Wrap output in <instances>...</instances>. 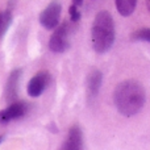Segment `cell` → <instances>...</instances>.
<instances>
[{"instance_id":"1","label":"cell","mask_w":150,"mask_h":150,"mask_svg":"<svg viewBox=\"0 0 150 150\" xmlns=\"http://www.w3.org/2000/svg\"><path fill=\"white\" fill-rule=\"evenodd\" d=\"M115 104L124 116H133L142 109L145 104V90L137 80H124L115 90Z\"/></svg>"},{"instance_id":"2","label":"cell","mask_w":150,"mask_h":150,"mask_svg":"<svg viewBox=\"0 0 150 150\" xmlns=\"http://www.w3.org/2000/svg\"><path fill=\"white\" fill-rule=\"evenodd\" d=\"M92 46L96 53H107L115 42V23L111 13L101 11L96 15L91 30Z\"/></svg>"},{"instance_id":"3","label":"cell","mask_w":150,"mask_h":150,"mask_svg":"<svg viewBox=\"0 0 150 150\" xmlns=\"http://www.w3.org/2000/svg\"><path fill=\"white\" fill-rule=\"evenodd\" d=\"M61 11H62V5L58 0H53L46 8L41 12L40 15V23L44 28L46 29H55L59 23L61 17Z\"/></svg>"},{"instance_id":"4","label":"cell","mask_w":150,"mask_h":150,"mask_svg":"<svg viewBox=\"0 0 150 150\" xmlns=\"http://www.w3.org/2000/svg\"><path fill=\"white\" fill-rule=\"evenodd\" d=\"M49 47L54 53H63L69 47V25L63 23L62 25L55 28L53 36L50 37Z\"/></svg>"},{"instance_id":"5","label":"cell","mask_w":150,"mask_h":150,"mask_svg":"<svg viewBox=\"0 0 150 150\" xmlns=\"http://www.w3.org/2000/svg\"><path fill=\"white\" fill-rule=\"evenodd\" d=\"M49 82H50V74L47 71H40V73H37L28 83V87H26L28 95L32 96V98L40 96L46 90Z\"/></svg>"},{"instance_id":"6","label":"cell","mask_w":150,"mask_h":150,"mask_svg":"<svg viewBox=\"0 0 150 150\" xmlns=\"http://www.w3.org/2000/svg\"><path fill=\"white\" fill-rule=\"evenodd\" d=\"M26 112V104L23 101H15L5 109L0 111V124H7L11 120L23 117Z\"/></svg>"},{"instance_id":"7","label":"cell","mask_w":150,"mask_h":150,"mask_svg":"<svg viewBox=\"0 0 150 150\" xmlns=\"http://www.w3.org/2000/svg\"><path fill=\"white\" fill-rule=\"evenodd\" d=\"M83 148V134L82 130L78 125L71 127V129L69 130V134L66 137L65 145L63 149H69V150H78Z\"/></svg>"},{"instance_id":"8","label":"cell","mask_w":150,"mask_h":150,"mask_svg":"<svg viewBox=\"0 0 150 150\" xmlns=\"http://www.w3.org/2000/svg\"><path fill=\"white\" fill-rule=\"evenodd\" d=\"M101 86V73L98 70H93L92 73L88 75L87 79V93L91 99L96 98V95L99 93Z\"/></svg>"},{"instance_id":"9","label":"cell","mask_w":150,"mask_h":150,"mask_svg":"<svg viewBox=\"0 0 150 150\" xmlns=\"http://www.w3.org/2000/svg\"><path fill=\"white\" fill-rule=\"evenodd\" d=\"M136 4H137V0H116L117 11L124 17L132 15L136 8Z\"/></svg>"},{"instance_id":"10","label":"cell","mask_w":150,"mask_h":150,"mask_svg":"<svg viewBox=\"0 0 150 150\" xmlns=\"http://www.w3.org/2000/svg\"><path fill=\"white\" fill-rule=\"evenodd\" d=\"M20 74H21L20 70H16V71H13V73L9 75L8 84H7V95L9 96L11 99L16 96V87H17V80H18Z\"/></svg>"},{"instance_id":"11","label":"cell","mask_w":150,"mask_h":150,"mask_svg":"<svg viewBox=\"0 0 150 150\" xmlns=\"http://www.w3.org/2000/svg\"><path fill=\"white\" fill-rule=\"evenodd\" d=\"M11 21H12V15H11L9 11H5V12L0 13V37L9 28Z\"/></svg>"},{"instance_id":"12","label":"cell","mask_w":150,"mask_h":150,"mask_svg":"<svg viewBox=\"0 0 150 150\" xmlns=\"http://www.w3.org/2000/svg\"><path fill=\"white\" fill-rule=\"evenodd\" d=\"M133 40H142V41L150 42V29H140V30L134 32L132 36Z\"/></svg>"},{"instance_id":"13","label":"cell","mask_w":150,"mask_h":150,"mask_svg":"<svg viewBox=\"0 0 150 150\" xmlns=\"http://www.w3.org/2000/svg\"><path fill=\"white\" fill-rule=\"evenodd\" d=\"M79 7H76V5L71 4L70 8H69V13H70V20L73 21V23H78L80 18V12L79 9H78Z\"/></svg>"},{"instance_id":"14","label":"cell","mask_w":150,"mask_h":150,"mask_svg":"<svg viewBox=\"0 0 150 150\" xmlns=\"http://www.w3.org/2000/svg\"><path fill=\"white\" fill-rule=\"evenodd\" d=\"M73 4L76 5V7H80L83 4V0H73Z\"/></svg>"},{"instance_id":"15","label":"cell","mask_w":150,"mask_h":150,"mask_svg":"<svg viewBox=\"0 0 150 150\" xmlns=\"http://www.w3.org/2000/svg\"><path fill=\"white\" fill-rule=\"evenodd\" d=\"M146 5H148V9H149V12H150V0H146Z\"/></svg>"},{"instance_id":"16","label":"cell","mask_w":150,"mask_h":150,"mask_svg":"<svg viewBox=\"0 0 150 150\" xmlns=\"http://www.w3.org/2000/svg\"><path fill=\"white\" fill-rule=\"evenodd\" d=\"M1 141H3V136H0V142H1Z\"/></svg>"}]
</instances>
